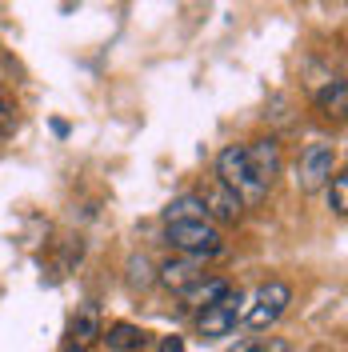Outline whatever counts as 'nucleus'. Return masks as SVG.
I'll list each match as a JSON object with an SVG mask.
<instances>
[{
  "label": "nucleus",
  "mask_w": 348,
  "mask_h": 352,
  "mask_svg": "<svg viewBox=\"0 0 348 352\" xmlns=\"http://www.w3.org/2000/svg\"><path fill=\"white\" fill-rule=\"evenodd\" d=\"M224 292H228V280H200V285H193L188 292H184V305L208 308V305H217Z\"/></svg>",
  "instance_id": "obj_10"
},
{
  "label": "nucleus",
  "mask_w": 348,
  "mask_h": 352,
  "mask_svg": "<svg viewBox=\"0 0 348 352\" xmlns=\"http://www.w3.org/2000/svg\"><path fill=\"white\" fill-rule=\"evenodd\" d=\"M244 156H248V168L257 176V184L268 188L276 176H281V144H276V136H261V140H252V144H244Z\"/></svg>",
  "instance_id": "obj_6"
},
{
  "label": "nucleus",
  "mask_w": 348,
  "mask_h": 352,
  "mask_svg": "<svg viewBox=\"0 0 348 352\" xmlns=\"http://www.w3.org/2000/svg\"><path fill=\"white\" fill-rule=\"evenodd\" d=\"M320 112L325 116H336V120H345V104H348V88H345V80H332V85L320 92Z\"/></svg>",
  "instance_id": "obj_12"
},
{
  "label": "nucleus",
  "mask_w": 348,
  "mask_h": 352,
  "mask_svg": "<svg viewBox=\"0 0 348 352\" xmlns=\"http://www.w3.org/2000/svg\"><path fill=\"white\" fill-rule=\"evenodd\" d=\"M328 204H332V212H336V217H345V212H348V176H345V173L332 176V188H328Z\"/></svg>",
  "instance_id": "obj_14"
},
{
  "label": "nucleus",
  "mask_w": 348,
  "mask_h": 352,
  "mask_svg": "<svg viewBox=\"0 0 348 352\" xmlns=\"http://www.w3.org/2000/svg\"><path fill=\"white\" fill-rule=\"evenodd\" d=\"M168 244L180 248L184 256H217L220 252V232L208 224V220H184V224H168Z\"/></svg>",
  "instance_id": "obj_3"
},
{
  "label": "nucleus",
  "mask_w": 348,
  "mask_h": 352,
  "mask_svg": "<svg viewBox=\"0 0 348 352\" xmlns=\"http://www.w3.org/2000/svg\"><path fill=\"white\" fill-rule=\"evenodd\" d=\"M65 352H85V349H80V344H76V349H65Z\"/></svg>",
  "instance_id": "obj_19"
},
{
  "label": "nucleus",
  "mask_w": 348,
  "mask_h": 352,
  "mask_svg": "<svg viewBox=\"0 0 348 352\" xmlns=\"http://www.w3.org/2000/svg\"><path fill=\"white\" fill-rule=\"evenodd\" d=\"M0 124H4V104H0Z\"/></svg>",
  "instance_id": "obj_20"
},
{
  "label": "nucleus",
  "mask_w": 348,
  "mask_h": 352,
  "mask_svg": "<svg viewBox=\"0 0 348 352\" xmlns=\"http://www.w3.org/2000/svg\"><path fill=\"white\" fill-rule=\"evenodd\" d=\"M105 340H109L112 352H140L144 349V332L136 329V324H112L105 332Z\"/></svg>",
  "instance_id": "obj_9"
},
{
  "label": "nucleus",
  "mask_w": 348,
  "mask_h": 352,
  "mask_svg": "<svg viewBox=\"0 0 348 352\" xmlns=\"http://www.w3.org/2000/svg\"><path fill=\"white\" fill-rule=\"evenodd\" d=\"M200 280H204V261H196V256H180V261H168L160 268V285L180 292V296Z\"/></svg>",
  "instance_id": "obj_8"
},
{
  "label": "nucleus",
  "mask_w": 348,
  "mask_h": 352,
  "mask_svg": "<svg viewBox=\"0 0 348 352\" xmlns=\"http://www.w3.org/2000/svg\"><path fill=\"white\" fill-rule=\"evenodd\" d=\"M292 305V288L284 285V280H268V285L257 288V296H252V308L244 312V324L252 332H264L272 329L276 320L284 316V308Z\"/></svg>",
  "instance_id": "obj_2"
},
{
  "label": "nucleus",
  "mask_w": 348,
  "mask_h": 352,
  "mask_svg": "<svg viewBox=\"0 0 348 352\" xmlns=\"http://www.w3.org/2000/svg\"><path fill=\"white\" fill-rule=\"evenodd\" d=\"M332 168H336V148L332 144H308L305 156H301V188L305 192H316L325 180H332Z\"/></svg>",
  "instance_id": "obj_5"
},
{
  "label": "nucleus",
  "mask_w": 348,
  "mask_h": 352,
  "mask_svg": "<svg viewBox=\"0 0 348 352\" xmlns=\"http://www.w3.org/2000/svg\"><path fill=\"white\" fill-rule=\"evenodd\" d=\"M264 352H292V349H288L284 340H268V344H264Z\"/></svg>",
  "instance_id": "obj_18"
},
{
  "label": "nucleus",
  "mask_w": 348,
  "mask_h": 352,
  "mask_svg": "<svg viewBox=\"0 0 348 352\" xmlns=\"http://www.w3.org/2000/svg\"><path fill=\"white\" fill-rule=\"evenodd\" d=\"M129 268H132V276H129L132 285H140V288H144L149 280H153V276H149V261H144V256H132Z\"/></svg>",
  "instance_id": "obj_15"
},
{
  "label": "nucleus",
  "mask_w": 348,
  "mask_h": 352,
  "mask_svg": "<svg viewBox=\"0 0 348 352\" xmlns=\"http://www.w3.org/2000/svg\"><path fill=\"white\" fill-rule=\"evenodd\" d=\"M96 336H100V329H96V308L85 305L80 312H76V320H72V340L85 349L88 340H96Z\"/></svg>",
  "instance_id": "obj_13"
},
{
  "label": "nucleus",
  "mask_w": 348,
  "mask_h": 352,
  "mask_svg": "<svg viewBox=\"0 0 348 352\" xmlns=\"http://www.w3.org/2000/svg\"><path fill=\"white\" fill-rule=\"evenodd\" d=\"M160 352H184V340L180 336H164L160 340Z\"/></svg>",
  "instance_id": "obj_16"
},
{
  "label": "nucleus",
  "mask_w": 348,
  "mask_h": 352,
  "mask_svg": "<svg viewBox=\"0 0 348 352\" xmlns=\"http://www.w3.org/2000/svg\"><path fill=\"white\" fill-rule=\"evenodd\" d=\"M232 352H264V344L261 340H244V344H237Z\"/></svg>",
  "instance_id": "obj_17"
},
{
  "label": "nucleus",
  "mask_w": 348,
  "mask_h": 352,
  "mask_svg": "<svg viewBox=\"0 0 348 352\" xmlns=\"http://www.w3.org/2000/svg\"><path fill=\"white\" fill-rule=\"evenodd\" d=\"M217 176H220V184H224L228 192H237L240 197V204H244V200H261L264 197V188L257 184V176H252V168H248L244 144H228V148L217 156Z\"/></svg>",
  "instance_id": "obj_1"
},
{
  "label": "nucleus",
  "mask_w": 348,
  "mask_h": 352,
  "mask_svg": "<svg viewBox=\"0 0 348 352\" xmlns=\"http://www.w3.org/2000/svg\"><path fill=\"white\" fill-rule=\"evenodd\" d=\"M164 220L168 224H184V220H204V204H200V197H176L168 208H164Z\"/></svg>",
  "instance_id": "obj_11"
},
{
  "label": "nucleus",
  "mask_w": 348,
  "mask_h": 352,
  "mask_svg": "<svg viewBox=\"0 0 348 352\" xmlns=\"http://www.w3.org/2000/svg\"><path fill=\"white\" fill-rule=\"evenodd\" d=\"M240 316H244V296L228 288L217 305H208L200 316H196V332H200L204 340H220V336L237 332V320H240Z\"/></svg>",
  "instance_id": "obj_4"
},
{
  "label": "nucleus",
  "mask_w": 348,
  "mask_h": 352,
  "mask_svg": "<svg viewBox=\"0 0 348 352\" xmlns=\"http://www.w3.org/2000/svg\"><path fill=\"white\" fill-rule=\"evenodd\" d=\"M200 204H204V217H213V220H220V224H237L240 220V212H244V204H240V197L237 192H228L224 184H208L204 188V197H200Z\"/></svg>",
  "instance_id": "obj_7"
}]
</instances>
